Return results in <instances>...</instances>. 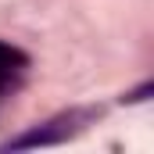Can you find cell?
Wrapping results in <instances>:
<instances>
[{
  "instance_id": "obj_1",
  "label": "cell",
  "mask_w": 154,
  "mask_h": 154,
  "mask_svg": "<svg viewBox=\"0 0 154 154\" xmlns=\"http://www.w3.org/2000/svg\"><path fill=\"white\" fill-rule=\"evenodd\" d=\"M93 115L97 111H65V115H57V118H50V122H43V125H36V129H29V133H22V136H14V140H7L4 151H29V147L65 143V140L79 136Z\"/></svg>"
},
{
  "instance_id": "obj_2",
  "label": "cell",
  "mask_w": 154,
  "mask_h": 154,
  "mask_svg": "<svg viewBox=\"0 0 154 154\" xmlns=\"http://www.w3.org/2000/svg\"><path fill=\"white\" fill-rule=\"evenodd\" d=\"M0 61H4V65H14V68H25V65H29V57H25L18 47H11V43H0Z\"/></svg>"
},
{
  "instance_id": "obj_3",
  "label": "cell",
  "mask_w": 154,
  "mask_h": 154,
  "mask_svg": "<svg viewBox=\"0 0 154 154\" xmlns=\"http://www.w3.org/2000/svg\"><path fill=\"white\" fill-rule=\"evenodd\" d=\"M151 93H154V82H143L140 90H133V93H125V97H122V104H136V100H147Z\"/></svg>"
},
{
  "instance_id": "obj_4",
  "label": "cell",
  "mask_w": 154,
  "mask_h": 154,
  "mask_svg": "<svg viewBox=\"0 0 154 154\" xmlns=\"http://www.w3.org/2000/svg\"><path fill=\"white\" fill-rule=\"evenodd\" d=\"M18 72H22V68H14V65H4V61H0V93L14 82V75H18Z\"/></svg>"
}]
</instances>
